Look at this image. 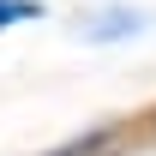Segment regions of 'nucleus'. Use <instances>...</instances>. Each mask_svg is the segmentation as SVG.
I'll use <instances>...</instances> for the list:
<instances>
[{
  "label": "nucleus",
  "instance_id": "obj_1",
  "mask_svg": "<svg viewBox=\"0 0 156 156\" xmlns=\"http://www.w3.org/2000/svg\"><path fill=\"white\" fill-rule=\"evenodd\" d=\"M30 18H42V6H36V0H0V30L30 24Z\"/></svg>",
  "mask_w": 156,
  "mask_h": 156
},
{
  "label": "nucleus",
  "instance_id": "obj_2",
  "mask_svg": "<svg viewBox=\"0 0 156 156\" xmlns=\"http://www.w3.org/2000/svg\"><path fill=\"white\" fill-rule=\"evenodd\" d=\"M114 30H138V18H132V12H114V18H96V24H90V36H96V42H108Z\"/></svg>",
  "mask_w": 156,
  "mask_h": 156
}]
</instances>
